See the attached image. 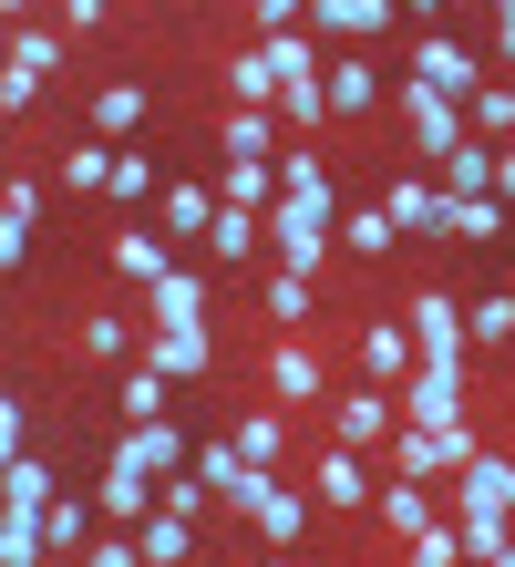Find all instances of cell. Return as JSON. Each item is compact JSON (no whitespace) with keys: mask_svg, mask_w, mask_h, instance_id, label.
Segmentation results:
<instances>
[{"mask_svg":"<svg viewBox=\"0 0 515 567\" xmlns=\"http://www.w3.org/2000/svg\"><path fill=\"white\" fill-rule=\"evenodd\" d=\"M134 351H145V372H165V382H196L206 361H217V341H206V330H145Z\"/></svg>","mask_w":515,"mask_h":567,"instance_id":"8fae6325","label":"cell"},{"mask_svg":"<svg viewBox=\"0 0 515 567\" xmlns=\"http://www.w3.org/2000/svg\"><path fill=\"white\" fill-rule=\"evenodd\" d=\"M217 217H227V207H217V186H196V176L155 196V227H165V238H206Z\"/></svg>","mask_w":515,"mask_h":567,"instance_id":"4fadbf2b","label":"cell"},{"mask_svg":"<svg viewBox=\"0 0 515 567\" xmlns=\"http://www.w3.org/2000/svg\"><path fill=\"white\" fill-rule=\"evenodd\" d=\"M340 433V454H371V444H392V392H351V403L330 413Z\"/></svg>","mask_w":515,"mask_h":567,"instance_id":"9a60e30c","label":"cell"},{"mask_svg":"<svg viewBox=\"0 0 515 567\" xmlns=\"http://www.w3.org/2000/svg\"><path fill=\"white\" fill-rule=\"evenodd\" d=\"M495 52L515 62V0H505V11H495Z\"/></svg>","mask_w":515,"mask_h":567,"instance_id":"f6af8a7d","label":"cell"},{"mask_svg":"<svg viewBox=\"0 0 515 567\" xmlns=\"http://www.w3.org/2000/svg\"><path fill=\"white\" fill-rule=\"evenodd\" d=\"M268 567H279V557H268Z\"/></svg>","mask_w":515,"mask_h":567,"instance_id":"bcb514c9","label":"cell"},{"mask_svg":"<svg viewBox=\"0 0 515 567\" xmlns=\"http://www.w3.org/2000/svg\"><path fill=\"white\" fill-rule=\"evenodd\" d=\"M382 217L402 227V238H433V227H454V196H443V186H412V176H402V186L382 196Z\"/></svg>","mask_w":515,"mask_h":567,"instance_id":"2e32d148","label":"cell"},{"mask_svg":"<svg viewBox=\"0 0 515 567\" xmlns=\"http://www.w3.org/2000/svg\"><path fill=\"white\" fill-rule=\"evenodd\" d=\"M268 392H279V413L320 403V351H309V341H268Z\"/></svg>","mask_w":515,"mask_h":567,"instance_id":"5bb4252c","label":"cell"},{"mask_svg":"<svg viewBox=\"0 0 515 567\" xmlns=\"http://www.w3.org/2000/svg\"><path fill=\"white\" fill-rule=\"evenodd\" d=\"M217 145H227L237 165H268V145H279V124H268V114H237V104H227V114H217Z\"/></svg>","mask_w":515,"mask_h":567,"instance_id":"d4e9b609","label":"cell"},{"mask_svg":"<svg viewBox=\"0 0 515 567\" xmlns=\"http://www.w3.org/2000/svg\"><path fill=\"white\" fill-rule=\"evenodd\" d=\"M42 537H52V557H93V516H83V506H52Z\"/></svg>","mask_w":515,"mask_h":567,"instance_id":"8d00e7d4","label":"cell"},{"mask_svg":"<svg viewBox=\"0 0 515 567\" xmlns=\"http://www.w3.org/2000/svg\"><path fill=\"white\" fill-rule=\"evenodd\" d=\"M268 238H279V269L320 279V258L340 238V207H330V196H279V207H268Z\"/></svg>","mask_w":515,"mask_h":567,"instance_id":"6da1fadb","label":"cell"},{"mask_svg":"<svg viewBox=\"0 0 515 567\" xmlns=\"http://www.w3.org/2000/svg\"><path fill=\"white\" fill-rule=\"evenodd\" d=\"M165 403H176V382H165V372H134L124 382V423H165Z\"/></svg>","mask_w":515,"mask_h":567,"instance_id":"836d02e7","label":"cell"},{"mask_svg":"<svg viewBox=\"0 0 515 567\" xmlns=\"http://www.w3.org/2000/svg\"><path fill=\"white\" fill-rule=\"evenodd\" d=\"M0 506H11V516H52V464L11 454V464H0Z\"/></svg>","mask_w":515,"mask_h":567,"instance_id":"d6986e66","label":"cell"},{"mask_svg":"<svg viewBox=\"0 0 515 567\" xmlns=\"http://www.w3.org/2000/svg\"><path fill=\"white\" fill-rule=\"evenodd\" d=\"M62 186H114V155H103V145H73V155H62Z\"/></svg>","mask_w":515,"mask_h":567,"instance_id":"ab89813d","label":"cell"},{"mask_svg":"<svg viewBox=\"0 0 515 567\" xmlns=\"http://www.w3.org/2000/svg\"><path fill=\"white\" fill-rule=\"evenodd\" d=\"M145 310H155V330H206V279H196V269L155 279V289H145Z\"/></svg>","mask_w":515,"mask_h":567,"instance_id":"ac0fdd59","label":"cell"},{"mask_svg":"<svg viewBox=\"0 0 515 567\" xmlns=\"http://www.w3.org/2000/svg\"><path fill=\"white\" fill-rule=\"evenodd\" d=\"M412 83H423V93H443V104H464V114H474V93H485V62H474L464 42H443V31H423V42H412Z\"/></svg>","mask_w":515,"mask_h":567,"instance_id":"7a4b0ae2","label":"cell"},{"mask_svg":"<svg viewBox=\"0 0 515 567\" xmlns=\"http://www.w3.org/2000/svg\"><path fill=\"white\" fill-rule=\"evenodd\" d=\"M248 526H258V537H268V547H279V557H289V547L309 537V495H289V485H268V506H258Z\"/></svg>","mask_w":515,"mask_h":567,"instance_id":"603a6c76","label":"cell"},{"mask_svg":"<svg viewBox=\"0 0 515 567\" xmlns=\"http://www.w3.org/2000/svg\"><path fill=\"white\" fill-rule=\"evenodd\" d=\"M361 372H371V392H402L412 372H423V351H412V330L371 320V330H361Z\"/></svg>","mask_w":515,"mask_h":567,"instance_id":"30bf717a","label":"cell"},{"mask_svg":"<svg viewBox=\"0 0 515 567\" xmlns=\"http://www.w3.org/2000/svg\"><path fill=\"white\" fill-rule=\"evenodd\" d=\"M454 526H464V557H485V567L515 547V516H454Z\"/></svg>","mask_w":515,"mask_h":567,"instance_id":"74e56055","label":"cell"},{"mask_svg":"<svg viewBox=\"0 0 515 567\" xmlns=\"http://www.w3.org/2000/svg\"><path fill=\"white\" fill-rule=\"evenodd\" d=\"M443 196H495V145H485V135H474L454 165H443Z\"/></svg>","mask_w":515,"mask_h":567,"instance_id":"f546056e","label":"cell"},{"mask_svg":"<svg viewBox=\"0 0 515 567\" xmlns=\"http://www.w3.org/2000/svg\"><path fill=\"white\" fill-rule=\"evenodd\" d=\"M114 196H165V186H155L145 155H114Z\"/></svg>","mask_w":515,"mask_h":567,"instance_id":"b9f144b4","label":"cell"},{"mask_svg":"<svg viewBox=\"0 0 515 567\" xmlns=\"http://www.w3.org/2000/svg\"><path fill=\"white\" fill-rule=\"evenodd\" d=\"M114 269H124L134 289H155V279H176V258H165L155 227H124V238H114Z\"/></svg>","mask_w":515,"mask_h":567,"instance_id":"7402d4cb","label":"cell"},{"mask_svg":"<svg viewBox=\"0 0 515 567\" xmlns=\"http://www.w3.org/2000/svg\"><path fill=\"white\" fill-rule=\"evenodd\" d=\"M134 547H145V567H186L196 537H186V516H165V506H155L145 526H134Z\"/></svg>","mask_w":515,"mask_h":567,"instance_id":"f1b7e54d","label":"cell"},{"mask_svg":"<svg viewBox=\"0 0 515 567\" xmlns=\"http://www.w3.org/2000/svg\"><path fill=\"white\" fill-rule=\"evenodd\" d=\"M371 516H382V526H392V537L412 547V537H423V526H433V495H423V485H402V475H392V485H382V506H371Z\"/></svg>","mask_w":515,"mask_h":567,"instance_id":"cb8c5ba5","label":"cell"},{"mask_svg":"<svg viewBox=\"0 0 515 567\" xmlns=\"http://www.w3.org/2000/svg\"><path fill=\"white\" fill-rule=\"evenodd\" d=\"M464 124H474L485 145H505V135H515V93H505V83H485V93H474V114H464Z\"/></svg>","mask_w":515,"mask_h":567,"instance_id":"e575fe53","label":"cell"},{"mask_svg":"<svg viewBox=\"0 0 515 567\" xmlns=\"http://www.w3.org/2000/svg\"><path fill=\"white\" fill-rule=\"evenodd\" d=\"M412 351H423V361H443V372H464V351H474V330H464V310H454V299H443V289H423V299H412Z\"/></svg>","mask_w":515,"mask_h":567,"instance_id":"5b68a950","label":"cell"},{"mask_svg":"<svg viewBox=\"0 0 515 567\" xmlns=\"http://www.w3.org/2000/svg\"><path fill=\"white\" fill-rule=\"evenodd\" d=\"M227 444H237V454H248V464H258V475H268V464H279V454H289V413H248V423H237V433H227Z\"/></svg>","mask_w":515,"mask_h":567,"instance_id":"4316f807","label":"cell"},{"mask_svg":"<svg viewBox=\"0 0 515 567\" xmlns=\"http://www.w3.org/2000/svg\"><path fill=\"white\" fill-rule=\"evenodd\" d=\"M52 62H62V42H52V31H11V73H0V104H11V114H31V104H42V83H52Z\"/></svg>","mask_w":515,"mask_h":567,"instance_id":"8992f818","label":"cell"},{"mask_svg":"<svg viewBox=\"0 0 515 567\" xmlns=\"http://www.w3.org/2000/svg\"><path fill=\"white\" fill-rule=\"evenodd\" d=\"M464 330H474V341H515V289H485L464 310Z\"/></svg>","mask_w":515,"mask_h":567,"instance_id":"d590c367","label":"cell"},{"mask_svg":"<svg viewBox=\"0 0 515 567\" xmlns=\"http://www.w3.org/2000/svg\"><path fill=\"white\" fill-rule=\"evenodd\" d=\"M495 207H515V155L495 145Z\"/></svg>","mask_w":515,"mask_h":567,"instance_id":"ee69618b","label":"cell"},{"mask_svg":"<svg viewBox=\"0 0 515 567\" xmlns=\"http://www.w3.org/2000/svg\"><path fill=\"white\" fill-rule=\"evenodd\" d=\"M83 567H145V547H134L124 526H114V537H93V557H83Z\"/></svg>","mask_w":515,"mask_h":567,"instance_id":"7bdbcfd3","label":"cell"},{"mask_svg":"<svg viewBox=\"0 0 515 567\" xmlns=\"http://www.w3.org/2000/svg\"><path fill=\"white\" fill-rule=\"evenodd\" d=\"M93 124H103V135H134V124H145V83H103L93 93Z\"/></svg>","mask_w":515,"mask_h":567,"instance_id":"d6a6232c","label":"cell"},{"mask_svg":"<svg viewBox=\"0 0 515 567\" xmlns=\"http://www.w3.org/2000/svg\"><path fill=\"white\" fill-rule=\"evenodd\" d=\"M392 403H402V423H412V433H454V423H464V372L423 361V372H412V382L392 392Z\"/></svg>","mask_w":515,"mask_h":567,"instance_id":"277c9868","label":"cell"},{"mask_svg":"<svg viewBox=\"0 0 515 567\" xmlns=\"http://www.w3.org/2000/svg\"><path fill=\"white\" fill-rule=\"evenodd\" d=\"M402 124H412V155H443V165H454V155L474 145V124H464V104H443V93H423L412 73H402Z\"/></svg>","mask_w":515,"mask_h":567,"instance_id":"3957f363","label":"cell"},{"mask_svg":"<svg viewBox=\"0 0 515 567\" xmlns=\"http://www.w3.org/2000/svg\"><path fill=\"white\" fill-rule=\"evenodd\" d=\"M443 238H505V207L495 196H454V227Z\"/></svg>","mask_w":515,"mask_h":567,"instance_id":"f35d334b","label":"cell"},{"mask_svg":"<svg viewBox=\"0 0 515 567\" xmlns=\"http://www.w3.org/2000/svg\"><path fill=\"white\" fill-rule=\"evenodd\" d=\"M402 567H464V526H454V516H433L423 537L402 547Z\"/></svg>","mask_w":515,"mask_h":567,"instance_id":"1f68e13d","label":"cell"},{"mask_svg":"<svg viewBox=\"0 0 515 567\" xmlns=\"http://www.w3.org/2000/svg\"><path fill=\"white\" fill-rule=\"evenodd\" d=\"M279 93H289V83H279V62H268V42H258V52H227V104H237V114H268Z\"/></svg>","mask_w":515,"mask_h":567,"instance_id":"7c38bea8","label":"cell"},{"mask_svg":"<svg viewBox=\"0 0 515 567\" xmlns=\"http://www.w3.org/2000/svg\"><path fill=\"white\" fill-rule=\"evenodd\" d=\"M206 248H217V258H258V248H268V217H248V207H227L217 227H206Z\"/></svg>","mask_w":515,"mask_h":567,"instance_id":"4dcf8cb0","label":"cell"},{"mask_svg":"<svg viewBox=\"0 0 515 567\" xmlns=\"http://www.w3.org/2000/svg\"><path fill=\"white\" fill-rule=\"evenodd\" d=\"M454 516H515V454H474L454 475Z\"/></svg>","mask_w":515,"mask_h":567,"instance_id":"52a82bcc","label":"cell"},{"mask_svg":"<svg viewBox=\"0 0 515 567\" xmlns=\"http://www.w3.org/2000/svg\"><path fill=\"white\" fill-rule=\"evenodd\" d=\"M340 248H351V258H392V248H402V227H392L382 207H351V217H340Z\"/></svg>","mask_w":515,"mask_h":567,"instance_id":"83f0119b","label":"cell"},{"mask_svg":"<svg viewBox=\"0 0 515 567\" xmlns=\"http://www.w3.org/2000/svg\"><path fill=\"white\" fill-rule=\"evenodd\" d=\"M114 464H134V475H186V433L176 423H124V444H114Z\"/></svg>","mask_w":515,"mask_h":567,"instance_id":"9c48e42d","label":"cell"},{"mask_svg":"<svg viewBox=\"0 0 515 567\" xmlns=\"http://www.w3.org/2000/svg\"><path fill=\"white\" fill-rule=\"evenodd\" d=\"M268 320H309V279L299 269H268Z\"/></svg>","mask_w":515,"mask_h":567,"instance_id":"60d3db41","label":"cell"},{"mask_svg":"<svg viewBox=\"0 0 515 567\" xmlns=\"http://www.w3.org/2000/svg\"><path fill=\"white\" fill-rule=\"evenodd\" d=\"M392 475H402V485H433V475H454L443 433H412V423H402V433H392Z\"/></svg>","mask_w":515,"mask_h":567,"instance_id":"ffe728a7","label":"cell"},{"mask_svg":"<svg viewBox=\"0 0 515 567\" xmlns=\"http://www.w3.org/2000/svg\"><path fill=\"white\" fill-rule=\"evenodd\" d=\"M309 31H330V42H371V31H392V0H309Z\"/></svg>","mask_w":515,"mask_h":567,"instance_id":"e0dca14e","label":"cell"},{"mask_svg":"<svg viewBox=\"0 0 515 567\" xmlns=\"http://www.w3.org/2000/svg\"><path fill=\"white\" fill-rule=\"evenodd\" d=\"M382 104V73H371V62L351 52V62H330V114H371Z\"/></svg>","mask_w":515,"mask_h":567,"instance_id":"484cf974","label":"cell"},{"mask_svg":"<svg viewBox=\"0 0 515 567\" xmlns=\"http://www.w3.org/2000/svg\"><path fill=\"white\" fill-rule=\"evenodd\" d=\"M103 516H114V526H145V516H155V475H134V464H103Z\"/></svg>","mask_w":515,"mask_h":567,"instance_id":"44dd1931","label":"cell"},{"mask_svg":"<svg viewBox=\"0 0 515 567\" xmlns=\"http://www.w3.org/2000/svg\"><path fill=\"white\" fill-rule=\"evenodd\" d=\"M309 495H320V506H340V516H361V506H382V485H371L361 475V454H320V464H309Z\"/></svg>","mask_w":515,"mask_h":567,"instance_id":"ba28073f","label":"cell"}]
</instances>
